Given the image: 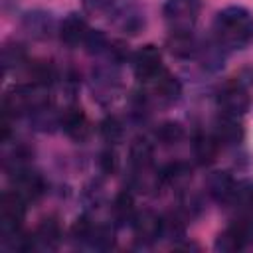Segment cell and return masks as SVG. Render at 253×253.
I'll list each match as a JSON object with an SVG mask.
<instances>
[{
    "label": "cell",
    "instance_id": "obj_1",
    "mask_svg": "<svg viewBox=\"0 0 253 253\" xmlns=\"http://www.w3.org/2000/svg\"><path fill=\"white\" fill-rule=\"evenodd\" d=\"M213 38L229 51L253 42V14L243 6H227L213 18Z\"/></svg>",
    "mask_w": 253,
    "mask_h": 253
},
{
    "label": "cell",
    "instance_id": "obj_2",
    "mask_svg": "<svg viewBox=\"0 0 253 253\" xmlns=\"http://www.w3.org/2000/svg\"><path fill=\"white\" fill-rule=\"evenodd\" d=\"M45 105H49V95L45 85H38V83L16 85L10 91H6L2 99V115L10 119H18L24 115H32L36 109Z\"/></svg>",
    "mask_w": 253,
    "mask_h": 253
},
{
    "label": "cell",
    "instance_id": "obj_3",
    "mask_svg": "<svg viewBox=\"0 0 253 253\" xmlns=\"http://www.w3.org/2000/svg\"><path fill=\"white\" fill-rule=\"evenodd\" d=\"M202 12V0H166L162 14L170 32H192Z\"/></svg>",
    "mask_w": 253,
    "mask_h": 253
},
{
    "label": "cell",
    "instance_id": "obj_4",
    "mask_svg": "<svg viewBox=\"0 0 253 253\" xmlns=\"http://www.w3.org/2000/svg\"><path fill=\"white\" fill-rule=\"evenodd\" d=\"M146 85V93L144 99L146 101H154L158 105H172L180 99L182 95V83L176 75H172L166 69H160L152 79L144 81Z\"/></svg>",
    "mask_w": 253,
    "mask_h": 253
},
{
    "label": "cell",
    "instance_id": "obj_5",
    "mask_svg": "<svg viewBox=\"0 0 253 253\" xmlns=\"http://www.w3.org/2000/svg\"><path fill=\"white\" fill-rule=\"evenodd\" d=\"M217 107L225 115L243 117L251 107V95H249L247 83L241 79H233L225 83L217 91Z\"/></svg>",
    "mask_w": 253,
    "mask_h": 253
},
{
    "label": "cell",
    "instance_id": "obj_6",
    "mask_svg": "<svg viewBox=\"0 0 253 253\" xmlns=\"http://www.w3.org/2000/svg\"><path fill=\"white\" fill-rule=\"evenodd\" d=\"M26 200L16 192H4L0 198V237L12 235L22 229V221L26 217Z\"/></svg>",
    "mask_w": 253,
    "mask_h": 253
},
{
    "label": "cell",
    "instance_id": "obj_7",
    "mask_svg": "<svg viewBox=\"0 0 253 253\" xmlns=\"http://www.w3.org/2000/svg\"><path fill=\"white\" fill-rule=\"evenodd\" d=\"M20 24H22V30L34 40H49L55 32H59V24H57L53 12L43 10V8L28 10L22 16Z\"/></svg>",
    "mask_w": 253,
    "mask_h": 253
},
{
    "label": "cell",
    "instance_id": "obj_8",
    "mask_svg": "<svg viewBox=\"0 0 253 253\" xmlns=\"http://www.w3.org/2000/svg\"><path fill=\"white\" fill-rule=\"evenodd\" d=\"M130 63H132V71L134 75L144 83L148 79H152L162 67V53L156 45L152 43H146L142 47H138L132 57H130Z\"/></svg>",
    "mask_w": 253,
    "mask_h": 253
},
{
    "label": "cell",
    "instance_id": "obj_9",
    "mask_svg": "<svg viewBox=\"0 0 253 253\" xmlns=\"http://www.w3.org/2000/svg\"><path fill=\"white\" fill-rule=\"evenodd\" d=\"M12 182H14V190L26 200V202H36L38 198H42L45 194V180L42 178V174H38L36 170H32L30 166H24L16 172L10 174Z\"/></svg>",
    "mask_w": 253,
    "mask_h": 253
},
{
    "label": "cell",
    "instance_id": "obj_10",
    "mask_svg": "<svg viewBox=\"0 0 253 253\" xmlns=\"http://www.w3.org/2000/svg\"><path fill=\"white\" fill-rule=\"evenodd\" d=\"M130 227H132L134 237L140 243H154L162 235V215H158L150 210L136 211L130 221Z\"/></svg>",
    "mask_w": 253,
    "mask_h": 253
},
{
    "label": "cell",
    "instance_id": "obj_11",
    "mask_svg": "<svg viewBox=\"0 0 253 253\" xmlns=\"http://www.w3.org/2000/svg\"><path fill=\"white\" fill-rule=\"evenodd\" d=\"M59 128L71 140H75V142H83L89 136V132H91L89 121H87L83 109L81 107H75V105H71V107H67V109L61 111V126Z\"/></svg>",
    "mask_w": 253,
    "mask_h": 253
},
{
    "label": "cell",
    "instance_id": "obj_12",
    "mask_svg": "<svg viewBox=\"0 0 253 253\" xmlns=\"http://www.w3.org/2000/svg\"><path fill=\"white\" fill-rule=\"evenodd\" d=\"M91 28L87 26L85 18H81L79 14L71 12L67 14L61 22H59V40L69 45V47H77V45H83L85 43V38L89 36Z\"/></svg>",
    "mask_w": 253,
    "mask_h": 253
},
{
    "label": "cell",
    "instance_id": "obj_13",
    "mask_svg": "<svg viewBox=\"0 0 253 253\" xmlns=\"http://www.w3.org/2000/svg\"><path fill=\"white\" fill-rule=\"evenodd\" d=\"M113 24L117 30L128 36H136L144 30V14L134 4H125L113 12Z\"/></svg>",
    "mask_w": 253,
    "mask_h": 253
},
{
    "label": "cell",
    "instance_id": "obj_14",
    "mask_svg": "<svg viewBox=\"0 0 253 253\" xmlns=\"http://www.w3.org/2000/svg\"><path fill=\"white\" fill-rule=\"evenodd\" d=\"M115 65V63H113ZM109 65H101L93 71V93L97 95V99H113V95L119 91L121 81H119V73L117 69Z\"/></svg>",
    "mask_w": 253,
    "mask_h": 253
},
{
    "label": "cell",
    "instance_id": "obj_15",
    "mask_svg": "<svg viewBox=\"0 0 253 253\" xmlns=\"http://www.w3.org/2000/svg\"><path fill=\"white\" fill-rule=\"evenodd\" d=\"M213 134L219 140V144H239L243 140V134H245L243 125H241V117L221 113L215 121Z\"/></svg>",
    "mask_w": 253,
    "mask_h": 253
},
{
    "label": "cell",
    "instance_id": "obj_16",
    "mask_svg": "<svg viewBox=\"0 0 253 253\" xmlns=\"http://www.w3.org/2000/svg\"><path fill=\"white\" fill-rule=\"evenodd\" d=\"M206 186H208V194L217 204H233L237 182L227 172H211L208 176V184Z\"/></svg>",
    "mask_w": 253,
    "mask_h": 253
},
{
    "label": "cell",
    "instance_id": "obj_17",
    "mask_svg": "<svg viewBox=\"0 0 253 253\" xmlns=\"http://www.w3.org/2000/svg\"><path fill=\"white\" fill-rule=\"evenodd\" d=\"M200 45H202V43L192 36V32H172L170 38H168V42H166L168 51H170L174 57H180V59L198 57Z\"/></svg>",
    "mask_w": 253,
    "mask_h": 253
},
{
    "label": "cell",
    "instance_id": "obj_18",
    "mask_svg": "<svg viewBox=\"0 0 253 253\" xmlns=\"http://www.w3.org/2000/svg\"><path fill=\"white\" fill-rule=\"evenodd\" d=\"M61 237H63V231H61V225L55 217L42 219L34 231L36 247H40V249H57L61 243Z\"/></svg>",
    "mask_w": 253,
    "mask_h": 253
},
{
    "label": "cell",
    "instance_id": "obj_19",
    "mask_svg": "<svg viewBox=\"0 0 253 253\" xmlns=\"http://www.w3.org/2000/svg\"><path fill=\"white\" fill-rule=\"evenodd\" d=\"M219 140L215 138V134L211 132H198L194 136V142H192V148H194V156L198 158L200 164H211L217 156V150H219Z\"/></svg>",
    "mask_w": 253,
    "mask_h": 253
},
{
    "label": "cell",
    "instance_id": "obj_20",
    "mask_svg": "<svg viewBox=\"0 0 253 253\" xmlns=\"http://www.w3.org/2000/svg\"><path fill=\"white\" fill-rule=\"evenodd\" d=\"M28 117H30V125L42 132H51L57 126H61V111H55L51 105L40 107Z\"/></svg>",
    "mask_w": 253,
    "mask_h": 253
},
{
    "label": "cell",
    "instance_id": "obj_21",
    "mask_svg": "<svg viewBox=\"0 0 253 253\" xmlns=\"http://www.w3.org/2000/svg\"><path fill=\"white\" fill-rule=\"evenodd\" d=\"M128 156H130V164H132L134 170L146 172L150 168V164H152V158H154V146L146 138H136L130 144Z\"/></svg>",
    "mask_w": 253,
    "mask_h": 253
},
{
    "label": "cell",
    "instance_id": "obj_22",
    "mask_svg": "<svg viewBox=\"0 0 253 253\" xmlns=\"http://www.w3.org/2000/svg\"><path fill=\"white\" fill-rule=\"evenodd\" d=\"M225 47L213 38V42L210 43H202L200 45V53L198 57L202 59V65L210 71H219L223 67V61H225Z\"/></svg>",
    "mask_w": 253,
    "mask_h": 253
},
{
    "label": "cell",
    "instance_id": "obj_23",
    "mask_svg": "<svg viewBox=\"0 0 253 253\" xmlns=\"http://www.w3.org/2000/svg\"><path fill=\"white\" fill-rule=\"evenodd\" d=\"M111 213L115 217L117 223H130L132 217H134V200H132V194L130 192H121L117 194V198L113 200V206H111Z\"/></svg>",
    "mask_w": 253,
    "mask_h": 253
},
{
    "label": "cell",
    "instance_id": "obj_24",
    "mask_svg": "<svg viewBox=\"0 0 253 253\" xmlns=\"http://www.w3.org/2000/svg\"><path fill=\"white\" fill-rule=\"evenodd\" d=\"M26 59H28V55H26L24 45H20V43H6L2 47V65H4V71H10V69H16V67L24 65Z\"/></svg>",
    "mask_w": 253,
    "mask_h": 253
},
{
    "label": "cell",
    "instance_id": "obj_25",
    "mask_svg": "<svg viewBox=\"0 0 253 253\" xmlns=\"http://www.w3.org/2000/svg\"><path fill=\"white\" fill-rule=\"evenodd\" d=\"M154 134H156V140H158L160 144L170 146V144H176V142H180V140L184 138V128H182L180 123L166 121V123H162V125L156 128Z\"/></svg>",
    "mask_w": 253,
    "mask_h": 253
},
{
    "label": "cell",
    "instance_id": "obj_26",
    "mask_svg": "<svg viewBox=\"0 0 253 253\" xmlns=\"http://www.w3.org/2000/svg\"><path fill=\"white\" fill-rule=\"evenodd\" d=\"M115 243V231L111 225H97L95 223V229L91 233V239H89V247L93 249H99V251H105V249H111Z\"/></svg>",
    "mask_w": 253,
    "mask_h": 253
},
{
    "label": "cell",
    "instance_id": "obj_27",
    "mask_svg": "<svg viewBox=\"0 0 253 253\" xmlns=\"http://www.w3.org/2000/svg\"><path fill=\"white\" fill-rule=\"evenodd\" d=\"M101 136H103L109 144L121 142L123 136H125V126H123L121 119H117V117H107V119L101 123Z\"/></svg>",
    "mask_w": 253,
    "mask_h": 253
},
{
    "label": "cell",
    "instance_id": "obj_28",
    "mask_svg": "<svg viewBox=\"0 0 253 253\" xmlns=\"http://www.w3.org/2000/svg\"><path fill=\"white\" fill-rule=\"evenodd\" d=\"M109 43H111V40H109L101 30H91L89 36L85 38L83 47H85L89 53H93V55H105L107 49H109Z\"/></svg>",
    "mask_w": 253,
    "mask_h": 253
},
{
    "label": "cell",
    "instance_id": "obj_29",
    "mask_svg": "<svg viewBox=\"0 0 253 253\" xmlns=\"http://www.w3.org/2000/svg\"><path fill=\"white\" fill-rule=\"evenodd\" d=\"M115 4H117V0H81L83 10L89 14H101V12L113 10Z\"/></svg>",
    "mask_w": 253,
    "mask_h": 253
},
{
    "label": "cell",
    "instance_id": "obj_30",
    "mask_svg": "<svg viewBox=\"0 0 253 253\" xmlns=\"http://www.w3.org/2000/svg\"><path fill=\"white\" fill-rule=\"evenodd\" d=\"M99 164H101V170L105 174H113L117 170V154L113 150H105L99 158Z\"/></svg>",
    "mask_w": 253,
    "mask_h": 253
}]
</instances>
